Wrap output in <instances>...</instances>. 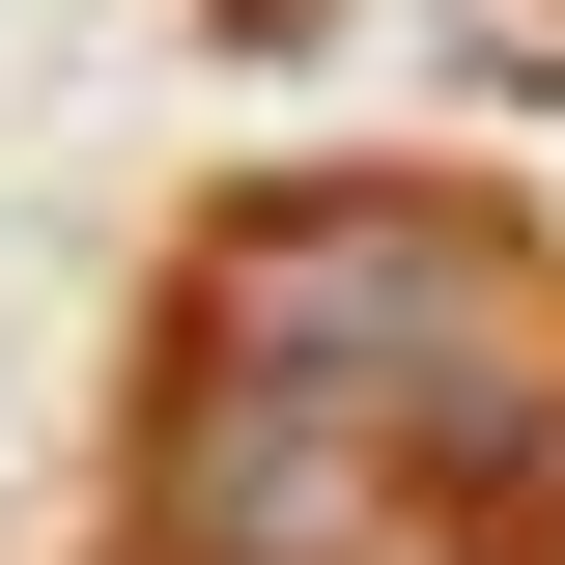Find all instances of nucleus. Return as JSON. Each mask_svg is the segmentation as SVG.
Returning a JSON list of instances; mask_svg holds the SVG:
<instances>
[{
	"label": "nucleus",
	"instance_id": "obj_1",
	"mask_svg": "<svg viewBox=\"0 0 565 565\" xmlns=\"http://www.w3.org/2000/svg\"><path fill=\"white\" fill-rule=\"evenodd\" d=\"M141 565H565V255L452 170H255L170 255Z\"/></svg>",
	"mask_w": 565,
	"mask_h": 565
},
{
	"label": "nucleus",
	"instance_id": "obj_2",
	"mask_svg": "<svg viewBox=\"0 0 565 565\" xmlns=\"http://www.w3.org/2000/svg\"><path fill=\"white\" fill-rule=\"evenodd\" d=\"M29 29H57V0H0V57H29Z\"/></svg>",
	"mask_w": 565,
	"mask_h": 565
}]
</instances>
